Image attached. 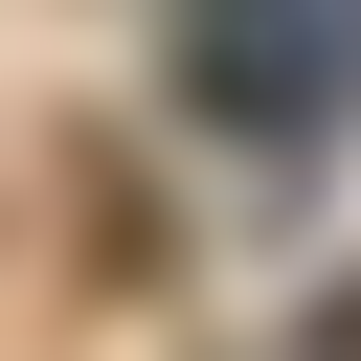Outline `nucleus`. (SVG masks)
<instances>
[{
	"instance_id": "f257e3e1",
	"label": "nucleus",
	"mask_w": 361,
	"mask_h": 361,
	"mask_svg": "<svg viewBox=\"0 0 361 361\" xmlns=\"http://www.w3.org/2000/svg\"><path fill=\"white\" fill-rule=\"evenodd\" d=\"M338 68H361V0H180V90L226 135H316Z\"/></svg>"
},
{
	"instance_id": "f03ea898",
	"label": "nucleus",
	"mask_w": 361,
	"mask_h": 361,
	"mask_svg": "<svg viewBox=\"0 0 361 361\" xmlns=\"http://www.w3.org/2000/svg\"><path fill=\"white\" fill-rule=\"evenodd\" d=\"M293 361H361V293H316V338H293Z\"/></svg>"
}]
</instances>
